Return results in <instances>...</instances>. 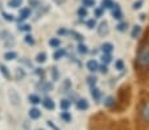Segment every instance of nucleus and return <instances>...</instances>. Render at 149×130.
<instances>
[{"label":"nucleus","instance_id":"45","mask_svg":"<svg viewBox=\"0 0 149 130\" xmlns=\"http://www.w3.org/2000/svg\"><path fill=\"white\" fill-rule=\"evenodd\" d=\"M66 33H68V30H66V29H63V28L58 30V34H62V36H63V34H66Z\"/></svg>","mask_w":149,"mask_h":130},{"label":"nucleus","instance_id":"10","mask_svg":"<svg viewBox=\"0 0 149 130\" xmlns=\"http://www.w3.org/2000/svg\"><path fill=\"white\" fill-rule=\"evenodd\" d=\"M9 97L12 99V102H13L15 105L19 104V102H20V96L16 94V91H13V89L9 91Z\"/></svg>","mask_w":149,"mask_h":130},{"label":"nucleus","instance_id":"2","mask_svg":"<svg viewBox=\"0 0 149 130\" xmlns=\"http://www.w3.org/2000/svg\"><path fill=\"white\" fill-rule=\"evenodd\" d=\"M112 16H113V19H116V20H120L121 17H123V13H121V11H120V7H119V4L118 3H115L112 7Z\"/></svg>","mask_w":149,"mask_h":130},{"label":"nucleus","instance_id":"33","mask_svg":"<svg viewBox=\"0 0 149 130\" xmlns=\"http://www.w3.org/2000/svg\"><path fill=\"white\" fill-rule=\"evenodd\" d=\"M24 40H25V42L28 43V45H34V40H33V37L32 36H25V38H24Z\"/></svg>","mask_w":149,"mask_h":130},{"label":"nucleus","instance_id":"12","mask_svg":"<svg viewBox=\"0 0 149 130\" xmlns=\"http://www.w3.org/2000/svg\"><path fill=\"white\" fill-rule=\"evenodd\" d=\"M29 14H31V9L29 8H23L21 11H20V21L25 20V19H28Z\"/></svg>","mask_w":149,"mask_h":130},{"label":"nucleus","instance_id":"46","mask_svg":"<svg viewBox=\"0 0 149 130\" xmlns=\"http://www.w3.org/2000/svg\"><path fill=\"white\" fill-rule=\"evenodd\" d=\"M57 4H62V3H65V0H54Z\"/></svg>","mask_w":149,"mask_h":130},{"label":"nucleus","instance_id":"44","mask_svg":"<svg viewBox=\"0 0 149 130\" xmlns=\"http://www.w3.org/2000/svg\"><path fill=\"white\" fill-rule=\"evenodd\" d=\"M48 125H49V126H50V127H53L54 130H59L58 127H57L56 125H54V124H53V122H52V121H48Z\"/></svg>","mask_w":149,"mask_h":130},{"label":"nucleus","instance_id":"15","mask_svg":"<svg viewBox=\"0 0 149 130\" xmlns=\"http://www.w3.org/2000/svg\"><path fill=\"white\" fill-rule=\"evenodd\" d=\"M0 72L3 74V76L6 78V79H11V74H9L8 68H7L4 65H0Z\"/></svg>","mask_w":149,"mask_h":130},{"label":"nucleus","instance_id":"13","mask_svg":"<svg viewBox=\"0 0 149 130\" xmlns=\"http://www.w3.org/2000/svg\"><path fill=\"white\" fill-rule=\"evenodd\" d=\"M140 33H141V26L135 25L132 29V32H131V37H132V38H137V37L140 36Z\"/></svg>","mask_w":149,"mask_h":130},{"label":"nucleus","instance_id":"21","mask_svg":"<svg viewBox=\"0 0 149 130\" xmlns=\"http://www.w3.org/2000/svg\"><path fill=\"white\" fill-rule=\"evenodd\" d=\"M36 61H37L38 63H44V62L46 61V54H45V53H40V54H37Z\"/></svg>","mask_w":149,"mask_h":130},{"label":"nucleus","instance_id":"8","mask_svg":"<svg viewBox=\"0 0 149 130\" xmlns=\"http://www.w3.org/2000/svg\"><path fill=\"white\" fill-rule=\"evenodd\" d=\"M29 117H31V118H33V120H37V118H40V117H41V112H40L37 108H32V109L29 110Z\"/></svg>","mask_w":149,"mask_h":130},{"label":"nucleus","instance_id":"6","mask_svg":"<svg viewBox=\"0 0 149 130\" xmlns=\"http://www.w3.org/2000/svg\"><path fill=\"white\" fill-rule=\"evenodd\" d=\"M42 105L46 108V109H49V110H52V109H54V101L52 99H49V97H46V99H44L42 100Z\"/></svg>","mask_w":149,"mask_h":130},{"label":"nucleus","instance_id":"29","mask_svg":"<svg viewBox=\"0 0 149 130\" xmlns=\"http://www.w3.org/2000/svg\"><path fill=\"white\" fill-rule=\"evenodd\" d=\"M78 14H79V17H86V16H87V9H86V7L79 8L78 9Z\"/></svg>","mask_w":149,"mask_h":130},{"label":"nucleus","instance_id":"19","mask_svg":"<svg viewBox=\"0 0 149 130\" xmlns=\"http://www.w3.org/2000/svg\"><path fill=\"white\" fill-rule=\"evenodd\" d=\"M65 54H66V51L63 50V49H58V50H57L56 53H54V55H53V57H54V59H57V61H58V59H61V58L63 57Z\"/></svg>","mask_w":149,"mask_h":130},{"label":"nucleus","instance_id":"1","mask_svg":"<svg viewBox=\"0 0 149 130\" xmlns=\"http://www.w3.org/2000/svg\"><path fill=\"white\" fill-rule=\"evenodd\" d=\"M136 62L140 67H148L149 66V43H145L139 49Z\"/></svg>","mask_w":149,"mask_h":130},{"label":"nucleus","instance_id":"18","mask_svg":"<svg viewBox=\"0 0 149 130\" xmlns=\"http://www.w3.org/2000/svg\"><path fill=\"white\" fill-rule=\"evenodd\" d=\"M16 57H17V54L15 51H8V53L4 54V59L6 61H13V59H16Z\"/></svg>","mask_w":149,"mask_h":130},{"label":"nucleus","instance_id":"41","mask_svg":"<svg viewBox=\"0 0 149 130\" xmlns=\"http://www.w3.org/2000/svg\"><path fill=\"white\" fill-rule=\"evenodd\" d=\"M103 11H104L103 8H96V9H95V16H96V17H100L102 14H103Z\"/></svg>","mask_w":149,"mask_h":130},{"label":"nucleus","instance_id":"14","mask_svg":"<svg viewBox=\"0 0 149 130\" xmlns=\"http://www.w3.org/2000/svg\"><path fill=\"white\" fill-rule=\"evenodd\" d=\"M115 104H116L115 99H113V97H111V96L106 97V100H104V105H106V107H108V108H113V107H115Z\"/></svg>","mask_w":149,"mask_h":130},{"label":"nucleus","instance_id":"7","mask_svg":"<svg viewBox=\"0 0 149 130\" xmlns=\"http://www.w3.org/2000/svg\"><path fill=\"white\" fill-rule=\"evenodd\" d=\"M141 116H143L144 121H148L149 122V102H145L143 110H141Z\"/></svg>","mask_w":149,"mask_h":130},{"label":"nucleus","instance_id":"32","mask_svg":"<svg viewBox=\"0 0 149 130\" xmlns=\"http://www.w3.org/2000/svg\"><path fill=\"white\" fill-rule=\"evenodd\" d=\"M111 59H112V58H111L110 54H104L103 57H102V61H103V63H106V65H107V63H110Z\"/></svg>","mask_w":149,"mask_h":130},{"label":"nucleus","instance_id":"43","mask_svg":"<svg viewBox=\"0 0 149 130\" xmlns=\"http://www.w3.org/2000/svg\"><path fill=\"white\" fill-rule=\"evenodd\" d=\"M98 70H100V72H102V74H107V72H108L107 66H104V65H103V66H100V67H99Z\"/></svg>","mask_w":149,"mask_h":130},{"label":"nucleus","instance_id":"34","mask_svg":"<svg viewBox=\"0 0 149 130\" xmlns=\"http://www.w3.org/2000/svg\"><path fill=\"white\" fill-rule=\"evenodd\" d=\"M144 4V1L143 0H137V1H135L133 3V9H139V8H141V6Z\"/></svg>","mask_w":149,"mask_h":130},{"label":"nucleus","instance_id":"17","mask_svg":"<svg viewBox=\"0 0 149 130\" xmlns=\"http://www.w3.org/2000/svg\"><path fill=\"white\" fill-rule=\"evenodd\" d=\"M91 96L98 101V100L100 99V91H99L98 88H95V87H91Z\"/></svg>","mask_w":149,"mask_h":130},{"label":"nucleus","instance_id":"24","mask_svg":"<svg viewBox=\"0 0 149 130\" xmlns=\"http://www.w3.org/2000/svg\"><path fill=\"white\" fill-rule=\"evenodd\" d=\"M61 118L63 120V121H66V122H70L71 121V116H70V113H69V112H62V113H61Z\"/></svg>","mask_w":149,"mask_h":130},{"label":"nucleus","instance_id":"23","mask_svg":"<svg viewBox=\"0 0 149 130\" xmlns=\"http://www.w3.org/2000/svg\"><path fill=\"white\" fill-rule=\"evenodd\" d=\"M112 6H113L112 0H103V1H102V8H103V9H106V8H111Z\"/></svg>","mask_w":149,"mask_h":130},{"label":"nucleus","instance_id":"38","mask_svg":"<svg viewBox=\"0 0 149 130\" xmlns=\"http://www.w3.org/2000/svg\"><path fill=\"white\" fill-rule=\"evenodd\" d=\"M71 36L75 38V40H78V41H82L83 40V36H81V34H78L77 32H71Z\"/></svg>","mask_w":149,"mask_h":130},{"label":"nucleus","instance_id":"5","mask_svg":"<svg viewBox=\"0 0 149 130\" xmlns=\"http://www.w3.org/2000/svg\"><path fill=\"white\" fill-rule=\"evenodd\" d=\"M37 88H41L42 92H49V91H52V88H53V84H52V83H46V82H41L37 85Z\"/></svg>","mask_w":149,"mask_h":130},{"label":"nucleus","instance_id":"31","mask_svg":"<svg viewBox=\"0 0 149 130\" xmlns=\"http://www.w3.org/2000/svg\"><path fill=\"white\" fill-rule=\"evenodd\" d=\"M83 3V7H94L95 6V1L94 0H82Z\"/></svg>","mask_w":149,"mask_h":130},{"label":"nucleus","instance_id":"20","mask_svg":"<svg viewBox=\"0 0 149 130\" xmlns=\"http://www.w3.org/2000/svg\"><path fill=\"white\" fill-rule=\"evenodd\" d=\"M29 102H32V104H38V102H41V99H40L37 95H29Z\"/></svg>","mask_w":149,"mask_h":130},{"label":"nucleus","instance_id":"9","mask_svg":"<svg viewBox=\"0 0 149 130\" xmlns=\"http://www.w3.org/2000/svg\"><path fill=\"white\" fill-rule=\"evenodd\" d=\"M77 108H78L79 110H86L88 108V102H87V100H78L77 101Z\"/></svg>","mask_w":149,"mask_h":130},{"label":"nucleus","instance_id":"39","mask_svg":"<svg viewBox=\"0 0 149 130\" xmlns=\"http://www.w3.org/2000/svg\"><path fill=\"white\" fill-rule=\"evenodd\" d=\"M3 16L7 21H13V16H12V14H8V13H6V12H3Z\"/></svg>","mask_w":149,"mask_h":130},{"label":"nucleus","instance_id":"37","mask_svg":"<svg viewBox=\"0 0 149 130\" xmlns=\"http://www.w3.org/2000/svg\"><path fill=\"white\" fill-rule=\"evenodd\" d=\"M19 29H20V30H23V32H29V30H31V25H26V24H24V25H20Z\"/></svg>","mask_w":149,"mask_h":130},{"label":"nucleus","instance_id":"36","mask_svg":"<svg viewBox=\"0 0 149 130\" xmlns=\"http://www.w3.org/2000/svg\"><path fill=\"white\" fill-rule=\"evenodd\" d=\"M24 75H25V72H24L21 68H19L17 70V72H16V76H17V79H23L24 78Z\"/></svg>","mask_w":149,"mask_h":130},{"label":"nucleus","instance_id":"42","mask_svg":"<svg viewBox=\"0 0 149 130\" xmlns=\"http://www.w3.org/2000/svg\"><path fill=\"white\" fill-rule=\"evenodd\" d=\"M29 6L31 7H40V3L37 0H29Z\"/></svg>","mask_w":149,"mask_h":130},{"label":"nucleus","instance_id":"11","mask_svg":"<svg viewBox=\"0 0 149 130\" xmlns=\"http://www.w3.org/2000/svg\"><path fill=\"white\" fill-rule=\"evenodd\" d=\"M102 50L104 51V54H110L111 51L113 50V45L110 42H104L103 45H102Z\"/></svg>","mask_w":149,"mask_h":130},{"label":"nucleus","instance_id":"4","mask_svg":"<svg viewBox=\"0 0 149 130\" xmlns=\"http://www.w3.org/2000/svg\"><path fill=\"white\" fill-rule=\"evenodd\" d=\"M98 68H99V65H98V62H96L95 59H91V61H88L87 62V70L88 71L95 72V71H98Z\"/></svg>","mask_w":149,"mask_h":130},{"label":"nucleus","instance_id":"3","mask_svg":"<svg viewBox=\"0 0 149 130\" xmlns=\"http://www.w3.org/2000/svg\"><path fill=\"white\" fill-rule=\"evenodd\" d=\"M98 34L99 36H107L108 34V24L106 21L99 24V28H98Z\"/></svg>","mask_w":149,"mask_h":130},{"label":"nucleus","instance_id":"25","mask_svg":"<svg viewBox=\"0 0 149 130\" xmlns=\"http://www.w3.org/2000/svg\"><path fill=\"white\" fill-rule=\"evenodd\" d=\"M61 109H63V110H68L69 109V107H70V101L69 100H61Z\"/></svg>","mask_w":149,"mask_h":130},{"label":"nucleus","instance_id":"47","mask_svg":"<svg viewBox=\"0 0 149 130\" xmlns=\"http://www.w3.org/2000/svg\"><path fill=\"white\" fill-rule=\"evenodd\" d=\"M140 20H143V21L145 20V14H144V13H143V14H140Z\"/></svg>","mask_w":149,"mask_h":130},{"label":"nucleus","instance_id":"28","mask_svg":"<svg viewBox=\"0 0 149 130\" xmlns=\"http://www.w3.org/2000/svg\"><path fill=\"white\" fill-rule=\"evenodd\" d=\"M115 67L118 68L119 71L124 70V62H123V61H121V59H118V61H116V62H115Z\"/></svg>","mask_w":149,"mask_h":130},{"label":"nucleus","instance_id":"22","mask_svg":"<svg viewBox=\"0 0 149 130\" xmlns=\"http://www.w3.org/2000/svg\"><path fill=\"white\" fill-rule=\"evenodd\" d=\"M78 51L81 54H87L88 53V47L84 43H79V46H78Z\"/></svg>","mask_w":149,"mask_h":130},{"label":"nucleus","instance_id":"27","mask_svg":"<svg viewBox=\"0 0 149 130\" xmlns=\"http://www.w3.org/2000/svg\"><path fill=\"white\" fill-rule=\"evenodd\" d=\"M59 43H61V41H59L58 38H52V40L49 41V45H50L52 47H58Z\"/></svg>","mask_w":149,"mask_h":130},{"label":"nucleus","instance_id":"26","mask_svg":"<svg viewBox=\"0 0 149 130\" xmlns=\"http://www.w3.org/2000/svg\"><path fill=\"white\" fill-rule=\"evenodd\" d=\"M127 28H128V24H127V23H120V24H118V25H116V29H118L119 32H125Z\"/></svg>","mask_w":149,"mask_h":130},{"label":"nucleus","instance_id":"16","mask_svg":"<svg viewBox=\"0 0 149 130\" xmlns=\"http://www.w3.org/2000/svg\"><path fill=\"white\" fill-rule=\"evenodd\" d=\"M21 4H23V0H9L8 1V6L11 8H19L21 7Z\"/></svg>","mask_w":149,"mask_h":130},{"label":"nucleus","instance_id":"35","mask_svg":"<svg viewBox=\"0 0 149 130\" xmlns=\"http://www.w3.org/2000/svg\"><path fill=\"white\" fill-rule=\"evenodd\" d=\"M87 83L91 85V87H94V85L96 84V78H95V76H90V78L87 79Z\"/></svg>","mask_w":149,"mask_h":130},{"label":"nucleus","instance_id":"40","mask_svg":"<svg viewBox=\"0 0 149 130\" xmlns=\"http://www.w3.org/2000/svg\"><path fill=\"white\" fill-rule=\"evenodd\" d=\"M52 72H53V79H54V80L58 79V70H57V67H53Z\"/></svg>","mask_w":149,"mask_h":130},{"label":"nucleus","instance_id":"30","mask_svg":"<svg viewBox=\"0 0 149 130\" xmlns=\"http://www.w3.org/2000/svg\"><path fill=\"white\" fill-rule=\"evenodd\" d=\"M86 25H87V28L94 29V28L96 26V21H95V19H91V20H88L87 23H86Z\"/></svg>","mask_w":149,"mask_h":130}]
</instances>
